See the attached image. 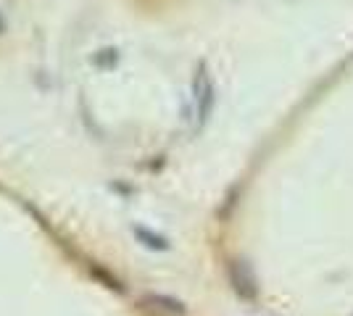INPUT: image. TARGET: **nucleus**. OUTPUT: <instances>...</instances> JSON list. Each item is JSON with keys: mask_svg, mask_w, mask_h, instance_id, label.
Instances as JSON below:
<instances>
[{"mask_svg": "<svg viewBox=\"0 0 353 316\" xmlns=\"http://www.w3.org/2000/svg\"><path fill=\"white\" fill-rule=\"evenodd\" d=\"M3 32H6V16L0 14V34H3Z\"/></svg>", "mask_w": 353, "mask_h": 316, "instance_id": "39448f33", "label": "nucleus"}, {"mask_svg": "<svg viewBox=\"0 0 353 316\" xmlns=\"http://www.w3.org/2000/svg\"><path fill=\"white\" fill-rule=\"evenodd\" d=\"M143 303H145V308L159 311V314H163V316H182L185 314V306H182L179 301H174V298H169V295H148Z\"/></svg>", "mask_w": 353, "mask_h": 316, "instance_id": "7ed1b4c3", "label": "nucleus"}, {"mask_svg": "<svg viewBox=\"0 0 353 316\" xmlns=\"http://www.w3.org/2000/svg\"><path fill=\"white\" fill-rule=\"evenodd\" d=\"M134 235H137V240L143 242L145 248H150V251H166V248H169L166 238H161V235H153V232H150V229H145V227H134Z\"/></svg>", "mask_w": 353, "mask_h": 316, "instance_id": "20e7f679", "label": "nucleus"}, {"mask_svg": "<svg viewBox=\"0 0 353 316\" xmlns=\"http://www.w3.org/2000/svg\"><path fill=\"white\" fill-rule=\"evenodd\" d=\"M230 282H232V287H235V293L240 298L253 301V298L259 295L256 274L250 271V266L245 261H232V266H230Z\"/></svg>", "mask_w": 353, "mask_h": 316, "instance_id": "f03ea898", "label": "nucleus"}, {"mask_svg": "<svg viewBox=\"0 0 353 316\" xmlns=\"http://www.w3.org/2000/svg\"><path fill=\"white\" fill-rule=\"evenodd\" d=\"M192 92H195V119H198V127H203L206 119L214 111V103H216V90H214V82L211 76L206 74V69L201 66L198 74H195V82H192Z\"/></svg>", "mask_w": 353, "mask_h": 316, "instance_id": "f257e3e1", "label": "nucleus"}]
</instances>
